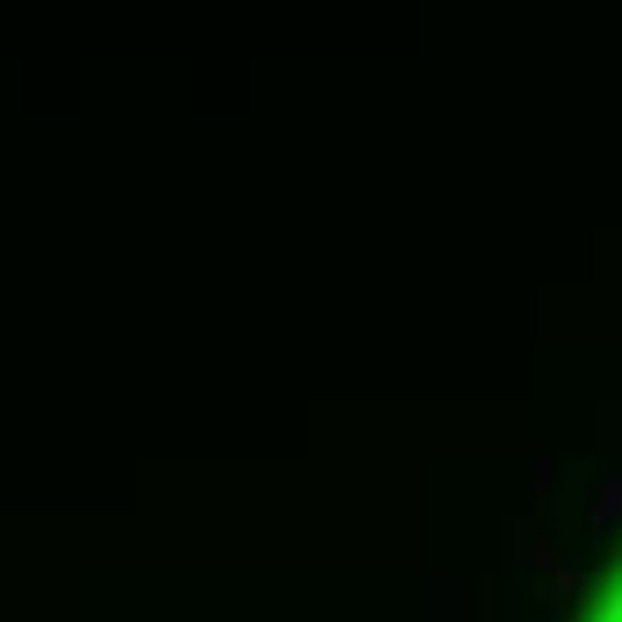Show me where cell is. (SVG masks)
Masks as SVG:
<instances>
[{
  "mask_svg": "<svg viewBox=\"0 0 622 622\" xmlns=\"http://www.w3.org/2000/svg\"><path fill=\"white\" fill-rule=\"evenodd\" d=\"M508 565H544V573H558V551H551L544 522H530V516L508 522Z\"/></svg>",
  "mask_w": 622,
  "mask_h": 622,
  "instance_id": "cell-1",
  "label": "cell"
},
{
  "mask_svg": "<svg viewBox=\"0 0 622 622\" xmlns=\"http://www.w3.org/2000/svg\"><path fill=\"white\" fill-rule=\"evenodd\" d=\"M615 522H622V465L601 472V486H594V502H587V530H594V537L615 530Z\"/></svg>",
  "mask_w": 622,
  "mask_h": 622,
  "instance_id": "cell-2",
  "label": "cell"
},
{
  "mask_svg": "<svg viewBox=\"0 0 622 622\" xmlns=\"http://www.w3.org/2000/svg\"><path fill=\"white\" fill-rule=\"evenodd\" d=\"M551 594H558V601H573V594H579V565L558 558V573H551Z\"/></svg>",
  "mask_w": 622,
  "mask_h": 622,
  "instance_id": "cell-3",
  "label": "cell"
},
{
  "mask_svg": "<svg viewBox=\"0 0 622 622\" xmlns=\"http://www.w3.org/2000/svg\"><path fill=\"white\" fill-rule=\"evenodd\" d=\"M551 472H558V465H551V451H537V458H530V480H537V494L551 486Z\"/></svg>",
  "mask_w": 622,
  "mask_h": 622,
  "instance_id": "cell-4",
  "label": "cell"
},
{
  "mask_svg": "<svg viewBox=\"0 0 622 622\" xmlns=\"http://www.w3.org/2000/svg\"><path fill=\"white\" fill-rule=\"evenodd\" d=\"M601 622H622V587H615V594L601 601Z\"/></svg>",
  "mask_w": 622,
  "mask_h": 622,
  "instance_id": "cell-5",
  "label": "cell"
},
{
  "mask_svg": "<svg viewBox=\"0 0 622 622\" xmlns=\"http://www.w3.org/2000/svg\"><path fill=\"white\" fill-rule=\"evenodd\" d=\"M594 622H601V615H594Z\"/></svg>",
  "mask_w": 622,
  "mask_h": 622,
  "instance_id": "cell-6",
  "label": "cell"
}]
</instances>
